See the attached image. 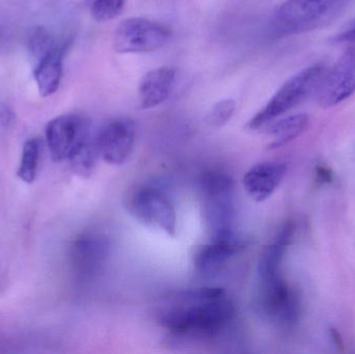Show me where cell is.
<instances>
[{
    "label": "cell",
    "instance_id": "17",
    "mask_svg": "<svg viewBox=\"0 0 355 354\" xmlns=\"http://www.w3.org/2000/svg\"><path fill=\"white\" fill-rule=\"evenodd\" d=\"M310 116L306 114H297L281 120L273 121L267 128V134L271 141L267 148L269 150L279 149L294 141L308 129Z\"/></svg>",
    "mask_w": 355,
    "mask_h": 354
},
{
    "label": "cell",
    "instance_id": "18",
    "mask_svg": "<svg viewBox=\"0 0 355 354\" xmlns=\"http://www.w3.org/2000/svg\"><path fill=\"white\" fill-rule=\"evenodd\" d=\"M99 157L95 132L73 152L68 161L70 162L71 168L77 176L89 178L95 170Z\"/></svg>",
    "mask_w": 355,
    "mask_h": 354
},
{
    "label": "cell",
    "instance_id": "4",
    "mask_svg": "<svg viewBox=\"0 0 355 354\" xmlns=\"http://www.w3.org/2000/svg\"><path fill=\"white\" fill-rule=\"evenodd\" d=\"M202 215L210 238L235 234V186L229 175L209 172L200 180Z\"/></svg>",
    "mask_w": 355,
    "mask_h": 354
},
{
    "label": "cell",
    "instance_id": "8",
    "mask_svg": "<svg viewBox=\"0 0 355 354\" xmlns=\"http://www.w3.org/2000/svg\"><path fill=\"white\" fill-rule=\"evenodd\" d=\"M94 133L89 120L78 114H62L52 118L45 129L46 143L52 159L56 162L68 160Z\"/></svg>",
    "mask_w": 355,
    "mask_h": 354
},
{
    "label": "cell",
    "instance_id": "3",
    "mask_svg": "<svg viewBox=\"0 0 355 354\" xmlns=\"http://www.w3.org/2000/svg\"><path fill=\"white\" fill-rule=\"evenodd\" d=\"M327 71L324 64L316 62L288 78L266 105L250 118L246 127L250 130H258L300 105L314 91H318Z\"/></svg>",
    "mask_w": 355,
    "mask_h": 354
},
{
    "label": "cell",
    "instance_id": "2",
    "mask_svg": "<svg viewBox=\"0 0 355 354\" xmlns=\"http://www.w3.org/2000/svg\"><path fill=\"white\" fill-rule=\"evenodd\" d=\"M352 0H286L273 12L271 28L277 37L302 35L327 26Z\"/></svg>",
    "mask_w": 355,
    "mask_h": 354
},
{
    "label": "cell",
    "instance_id": "23",
    "mask_svg": "<svg viewBox=\"0 0 355 354\" xmlns=\"http://www.w3.org/2000/svg\"><path fill=\"white\" fill-rule=\"evenodd\" d=\"M334 44L354 43L355 42V18L347 23L339 33L331 37Z\"/></svg>",
    "mask_w": 355,
    "mask_h": 354
},
{
    "label": "cell",
    "instance_id": "11",
    "mask_svg": "<svg viewBox=\"0 0 355 354\" xmlns=\"http://www.w3.org/2000/svg\"><path fill=\"white\" fill-rule=\"evenodd\" d=\"M110 251V237L102 233H85L73 243L71 259L75 270L80 276H91L103 268Z\"/></svg>",
    "mask_w": 355,
    "mask_h": 354
},
{
    "label": "cell",
    "instance_id": "5",
    "mask_svg": "<svg viewBox=\"0 0 355 354\" xmlns=\"http://www.w3.org/2000/svg\"><path fill=\"white\" fill-rule=\"evenodd\" d=\"M126 207L129 214L141 224L157 229L170 236L176 235V210L170 197L160 187H137L129 195Z\"/></svg>",
    "mask_w": 355,
    "mask_h": 354
},
{
    "label": "cell",
    "instance_id": "12",
    "mask_svg": "<svg viewBox=\"0 0 355 354\" xmlns=\"http://www.w3.org/2000/svg\"><path fill=\"white\" fill-rule=\"evenodd\" d=\"M245 247V241L237 234L210 238L196 249L193 256L196 269L202 274L218 272L230 259Z\"/></svg>",
    "mask_w": 355,
    "mask_h": 354
},
{
    "label": "cell",
    "instance_id": "24",
    "mask_svg": "<svg viewBox=\"0 0 355 354\" xmlns=\"http://www.w3.org/2000/svg\"><path fill=\"white\" fill-rule=\"evenodd\" d=\"M318 174L319 176H320V178L322 179V180H331V172H329V170H325L324 168H319Z\"/></svg>",
    "mask_w": 355,
    "mask_h": 354
},
{
    "label": "cell",
    "instance_id": "19",
    "mask_svg": "<svg viewBox=\"0 0 355 354\" xmlns=\"http://www.w3.org/2000/svg\"><path fill=\"white\" fill-rule=\"evenodd\" d=\"M40 161V143L37 139L26 141L23 147L22 158L17 176L27 184H31L37 178Z\"/></svg>",
    "mask_w": 355,
    "mask_h": 354
},
{
    "label": "cell",
    "instance_id": "9",
    "mask_svg": "<svg viewBox=\"0 0 355 354\" xmlns=\"http://www.w3.org/2000/svg\"><path fill=\"white\" fill-rule=\"evenodd\" d=\"M318 103L331 108L355 94V47L346 50L331 70L327 71L318 91Z\"/></svg>",
    "mask_w": 355,
    "mask_h": 354
},
{
    "label": "cell",
    "instance_id": "20",
    "mask_svg": "<svg viewBox=\"0 0 355 354\" xmlns=\"http://www.w3.org/2000/svg\"><path fill=\"white\" fill-rule=\"evenodd\" d=\"M60 46H62V44L58 43L55 37L50 35L49 31L44 27H37L29 37V51L37 60H41L46 54L58 49Z\"/></svg>",
    "mask_w": 355,
    "mask_h": 354
},
{
    "label": "cell",
    "instance_id": "10",
    "mask_svg": "<svg viewBox=\"0 0 355 354\" xmlns=\"http://www.w3.org/2000/svg\"><path fill=\"white\" fill-rule=\"evenodd\" d=\"M137 128L128 118H118L106 123L96 132L100 157L112 166L124 163L135 148Z\"/></svg>",
    "mask_w": 355,
    "mask_h": 354
},
{
    "label": "cell",
    "instance_id": "13",
    "mask_svg": "<svg viewBox=\"0 0 355 354\" xmlns=\"http://www.w3.org/2000/svg\"><path fill=\"white\" fill-rule=\"evenodd\" d=\"M287 172L283 162L265 161L250 168L243 177V186L254 201L264 202L279 188Z\"/></svg>",
    "mask_w": 355,
    "mask_h": 354
},
{
    "label": "cell",
    "instance_id": "7",
    "mask_svg": "<svg viewBox=\"0 0 355 354\" xmlns=\"http://www.w3.org/2000/svg\"><path fill=\"white\" fill-rule=\"evenodd\" d=\"M256 308L262 317L282 328H289L297 320V297L281 274L259 278Z\"/></svg>",
    "mask_w": 355,
    "mask_h": 354
},
{
    "label": "cell",
    "instance_id": "1",
    "mask_svg": "<svg viewBox=\"0 0 355 354\" xmlns=\"http://www.w3.org/2000/svg\"><path fill=\"white\" fill-rule=\"evenodd\" d=\"M179 297L188 305L168 310L159 319L162 328L175 336L214 338L235 319V306L223 288L204 287Z\"/></svg>",
    "mask_w": 355,
    "mask_h": 354
},
{
    "label": "cell",
    "instance_id": "16",
    "mask_svg": "<svg viewBox=\"0 0 355 354\" xmlns=\"http://www.w3.org/2000/svg\"><path fill=\"white\" fill-rule=\"evenodd\" d=\"M294 227L292 222L284 224L275 240L265 249L258 265L259 278L279 276V267L288 245L293 237Z\"/></svg>",
    "mask_w": 355,
    "mask_h": 354
},
{
    "label": "cell",
    "instance_id": "21",
    "mask_svg": "<svg viewBox=\"0 0 355 354\" xmlns=\"http://www.w3.org/2000/svg\"><path fill=\"white\" fill-rule=\"evenodd\" d=\"M92 17L97 22L114 20L122 14L126 0H87Z\"/></svg>",
    "mask_w": 355,
    "mask_h": 354
},
{
    "label": "cell",
    "instance_id": "6",
    "mask_svg": "<svg viewBox=\"0 0 355 354\" xmlns=\"http://www.w3.org/2000/svg\"><path fill=\"white\" fill-rule=\"evenodd\" d=\"M172 37L168 25L141 17L123 21L114 30V49L118 53H150L162 49Z\"/></svg>",
    "mask_w": 355,
    "mask_h": 354
},
{
    "label": "cell",
    "instance_id": "15",
    "mask_svg": "<svg viewBox=\"0 0 355 354\" xmlns=\"http://www.w3.org/2000/svg\"><path fill=\"white\" fill-rule=\"evenodd\" d=\"M66 50L67 46L64 44L37 60V66L33 71V77L37 83V91L42 97H50L60 89L64 73L62 62Z\"/></svg>",
    "mask_w": 355,
    "mask_h": 354
},
{
    "label": "cell",
    "instance_id": "22",
    "mask_svg": "<svg viewBox=\"0 0 355 354\" xmlns=\"http://www.w3.org/2000/svg\"><path fill=\"white\" fill-rule=\"evenodd\" d=\"M235 110L236 102L233 99L221 100L211 109L208 118L209 123L217 128L225 126L235 114Z\"/></svg>",
    "mask_w": 355,
    "mask_h": 354
},
{
    "label": "cell",
    "instance_id": "14",
    "mask_svg": "<svg viewBox=\"0 0 355 354\" xmlns=\"http://www.w3.org/2000/svg\"><path fill=\"white\" fill-rule=\"evenodd\" d=\"M177 72L172 67H159L146 73L139 82V103L144 109L157 107L170 98Z\"/></svg>",
    "mask_w": 355,
    "mask_h": 354
}]
</instances>
